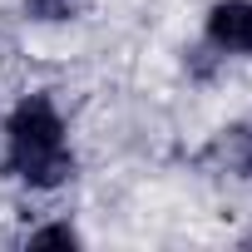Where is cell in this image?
I'll return each instance as SVG.
<instances>
[{
    "label": "cell",
    "instance_id": "6da1fadb",
    "mask_svg": "<svg viewBox=\"0 0 252 252\" xmlns=\"http://www.w3.org/2000/svg\"><path fill=\"white\" fill-rule=\"evenodd\" d=\"M5 168L30 188H60L74 178V154L55 99L25 94L5 119Z\"/></svg>",
    "mask_w": 252,
    "mask_h": 252
},
{
    "label": "cell",
    "instance_id": "7a4b0ae2",
    "mask_svg": "<svg viewBox=\"0 0 252 252\" xmlns=\"http://www.w3.org/2000/svg\"><path fill=\"white\" fill-rule=\"evenodd\" d=\"M208 45L218 55H252V0H218L208 10Z\"/></svg>",
    "mask_w": 252,
    "mask_h": 252
},
{
    "label": "cell",
    "instance_id": "3957f363",
    "mask_svg": "<svg viewBox=\"0 0 252 252\" xmlns=\"http://www.w3.org/2000/svg\"><path fill=\"white\" fill-rule=\"evenodd\" d=\"M25 15L40 25H60V20L79 15V0H25Z\"/></svg>",
    "mask_w": 252,
    "mask_h": 252
},
{
    "label": "cell",
    "instance_id": "277c9868",
    "mask_svg": "<svg viewBox=\"0 0 252 252\" xmlns=\"http://www.w3.org/2000/svg\"><path fill=\"white\" fill-rule=\"evenodd\" d=\"M30 247H79V232L69 222H50V227L30 232Z\"/></svg>",
    "mask_w": 252,
    "mask_h": 252
}]
</instances>
